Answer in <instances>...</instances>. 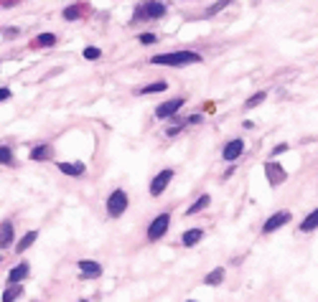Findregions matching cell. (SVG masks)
I'll return each instance as SVG.
<instances>
[{"instance_id": "1", "label": "cell", "mask_w": 318, "mask_h": 302, "mask_svg": "<svg viewBox=\"0 0 318 302\" xmlns=\"http://www.w3.org/2000/svg\"><path fill=\"white\" fill-rule=\"evenodd\" d=\"M196 61H201V56L194 51H173V54L153 56V63H160V66H181V63H196Z\"/></svg>"}, {"instance_id": "2", "label": "cell", "mask_w": 318, "mask_h": 302, "mask_svg": "<svg viewBox=\"0 0 318 302\" xmlns=\"http://www.w3.org/2000/svg\"><path fill=\"white\" fill-rule=\"evenodd\" d=\"M127 208V193L125 190H115L110 193V201H107V213L112 216V219H117V216H122Z\"/></svg>"}, {"instance_id": "3", "label": "cell", "mask_w": 318, "mask_h": 302, "mask_svg": "<svg viewBox=\"0 0 318 302\" xmlns=\"http://www.w3.org/2000/svg\"><path fill=\"white\" fill-rule=\"evenodd\" d=\"M163 13H165L163 3H156V0H153V3H143L133 18H135V20H143V18H160Z\"/></svg>"}, {"instance_id": "4", "label": "cell", "mask_w": 318, "mask_h": 302, "mask_svg": "<svg viewBox=\"0 0 318 302\" xmlns=\"http://www.w3.org/2000/svg\"><path fill=\"white\" fill-rule=\"evenodd\" d=\"M171 178H173V170H160L158 176L153 178V183H151V193H153V196H160V193L165 190V185L171 183Z\"/></svg>"}, {"instance_id": "5", "label": "cell", "mask_w": 318, "mask_h": 302, "mask_svg": "<svg viewBox=\"0 0 318 302\" xmlns=\"http://www.w3.org/2000/svg\"><path fill=\"white\" fill-rule=\"evenodd\" d=\"M165 229H168V213H160L158 219L151 224V229H148V236L156 242V239H160V236L165 234Z\"/></svg>"}, {"instance_id": "6", "label": "cell", "mask_w": 318, "mask_h": 302, "mask_svg": "<svg viewBox=\"0 0 318 302\" xmlns=\"http://www.w3.org/2000/svg\"><path fill=\"white\" fill-rule=\"evenodd\" d=\"M290 221V213L288 211H280V213H275V216H270V219L265 221V234H272L275 229H280V226H285Z\"/></svg>"}, {"instance_id": "7", "label": "cell", "mask_w": 318, "mask_h": 302, "mask_svg": "<svg viewBox=\"0 0 318 302\" xmlns=\"http://www.w3.org/2000/svg\"><path fill=\"white\" fill-rule=\"evenodd\" d=\"M183 107V99H173V102H165V104H160L158 110H156V115L160 117V120H165V117H173L178 110Z\"/></svg>"}, {"instance_id": "8", "label": "cell", "mask_w": 318, "mask_h": 302, "mask_svg": "<svg viewBox=\"0 0 318 302\" xmlns=\"http://www.w3.org/2000/svg\"><path fill=\"white\" fill-rule=\"evenodd\" d=\"M265 173H267V181H270L272 185H280V183L285 181V170H283L280 165H275V163H267V165H265Z\"/></svg>"}, {"instance_id": "9", "label": "cell", "mask_w": 318, "mask_h": 302, "mask_svg": "<svg viewBox=\"0 0 318 302\" xmlns=\"http://www.w3.org/2000/svg\"><path fill=\"white\" fill-rule=\"evenodd\" d=\"M242 150H244V142L242 140H232L227 147H224V160H237L239 155H242Z\"/></svg>"}, {"instance_id": "10", "label": "cell", "mask_w": 318, "mask_h": 302, "mask_svg": "<svg viewBox=\"0 0 318 302\" xmlns=\"http://www.w3.org/2000/svg\"><path fill=\"white\" fill-rule=\"evenodd\" d=\"M79 269L84 272V277H89V279H97L102 274V267L97 262H89V259H81L79 262Z\"/></svg>"}, {"instance_id": "11", "label": "cell", "mask_w": 318, "mask_h": 302, "mask_svg": "<svg viewBox=\"0 0 318 302\" xmlns=\"http://www.w3.org/2000/svg\"><path fill=\"white\" fill-rule=\"evenodd\" d=\"M28 277V264L23 262V264H18L15 269H10V274H8V285H20V279H26Z\"/></svg>"}, {"instance_id": "12", "label": "cell", "mask_w": 318, "mask_h": 302, "mask_svg": "<svg viewBox=\"0 0 318 302\" xmlns=\"http://www.w3.org/2000/svg\"><path fill=\"white\" fill-rule=\"evenodd\" d=\"M13 242V226L10 224H0V249H5Z\"/></svg>"}, {"instance_id": "13", "label": "cell", "mask_w": 318, "mask_h": 302, "mask_svg": "<svg viewBox=\"0 0 318 302\" xmlns=\"http://www.w3.org/2000/svg\"><path fill=\"white\" fill-rule=\"evenodd\" d=\"M201 236H204V231H201V229H191V231H186V234H183V244H186V246H194V244H199V242H201Z\"/></svg>"}, {"instance_id": "14", "label": "cell", "mask_w": 318, "mask_h": 302, "mask_svg": "<svg viewBox=\"0 0 318 302\" xmlns=\"http://www.w3.org/2000/svg\"><path fill=\"white\" fill-rule=\"evenodd\" d=\"M59 170L67 173V176H81V173H84V165H81V163H74V165H69V163H59Z\"/></svg>"}, {"instance_id": "15", "label": "cell", "mask_w": 318, "mask_h": 302, "mask_svg": "<svg viewBox=\"0 0 318 302\" xmlns=\"http://www.w3.org/2000/svg\"><path fill=\"white\" fill-rule=\"evenodd\" d=\"M316 226H318V211H313V213L306 216L303 224H301V229H303V231H316Z\"/></svg>"}, {"instance_id": "16", "label": "cell", "mask_w": 318, "mask_h": 302, "mask_svg": "<svg viewBox=\"0 0 318 302\" xmlns=\"http://www.w3.org/2000/svg\"><path fill=\"white\" fill-rule=\"evenodd\" d=\"M18 295H23V287H20V285H10L5 290V295H3V302H15Z\"/></svg>"}, {"instance_id": "17", "label": "cell", "mask_w": 318, "mask_h": 302, "mask_svg": "<svg viewBox=\"0 0 318 302\" xmlns=\"http://www.w3.org/2000/svg\"><path fill=\"white\" fill-rule=\"evenodd\" d=\"M33 242H36V231H28V234L23 236V239L18 242V254H23V251H26V249L33 244Z\"/></svg>"}, {"instance_id": "18", "label": "cell", "mask_w": 318, "mask_h": 302, "mask_svg": "<svg viewBox=\"0 0 318 302\" xmlns=\"http://www.w3.org/2000/svg\"><path fill=\"white\" fill-rule=\"evenodd\" d=\"M49 155H51V147H49V145H38V147L33 150V153H31V158H33V160H46Z\"/></svg>"}, {"instance_id": "19", "label": "cell", "mask_w": 318, "mask_h": 302, "mask_svg": "<svg viewBox=\"0 0 318 302\" xmlns=\"http://www.w3.org/2000/svg\"><path fill=\"white\" fill-rule=\"evenodd\" d=\"M222 279H224V269L219 267V269H214L211 274H206V279H204V282H206V285H219Z\"/></svg>"}, {"instance_id": "20", "label": "cell", "mask_w": 318, "mask_h": 302, "mask_svg": "<svg viewBox=\"0 0 318 302\" xmlns=\"http://www.w3.org/2000/svg\"><path fill=\"white\" fill-rule=\"evenodd\" d=\"M165 89V84L163 81H156V84H151V86H145V89H140L138 94H158V92H163Z\"/></svg>"}, {"instance_id": "21", "label": "cell", "mask_w": 318, "mask_h": 302, "mask_svg": "<svg viewBox=\"0 0 318 302\" xmlns=\"http://www.w3.org/2000/svg\"><path fill=\"white\" fill-rule=\"evenodd\" d=\"M265 97H267L265 92H257V94H254V97H249V99L244 102V107H247V110H252V107H257L260 102H265Z\"/></svg>"}, {"instance_id": "22", "label": "cell", "mask_w": 318, "mask_h": 302, "mask_svg": "<svg viewBox=\"0 0 318 302\" xmlns=\"http://www.w3.org/2000/svg\"><path fill=\"white\" fill-rule=\"evenodd\" d=\"M206 206H209V196H201L194 206L188 208V213H199V211H201V208H206Z\"/></svg>"}, {"instance_id": "23", "label": "cell", "mask_w": 318, "mask_h": 302, "mask_svg": "<svg viewBox=\"0 0 318 302\" xmlns=\"http://www.w3.org/2000/svg\"><path fill=\"white\" fill-rule=\"evenodd\" d=\"M56 38H54V33H44V36H38L36 38V46H51Z\"/></svg>"}, {"instance_id": "24", "label": "cell", "mask_w": 318, "mask_h": 302, "mask_svg": "<svg viewBox=\"0 0 318 302\" xmlns=\"http://www.w3.org/2000/svg\"><path fill=\"white\" fill-rule=\"evenodd\" d=\"M0 163H3V165H10V163H13V153H10V147H0Z\"/></svg>"}, {"instance_id": "25", "label": "cell", "mask_w": 318, "mask_h": 302, "mask_svg": "<svg viewBox=\"0 0 318 302\" xmlns=\"http://www.w3.org/2000/svg\"><path fill=\"white\" fill-rule=\"evenodd\" d=\"M79 5H72V8H67V10H64V18H67V20H74V18H79Z\"/></svg>"}, {"instance_id": "26", "label": "cell", "mask_w": 318, "mask_h": 302, "mask_svg": "<svg viewBox=\"0 0 318 302\" xmlns=\"http://www.w3.org/2000/svg\"><path fill=\"white\" fill-rule=\"evenodd\" d=\"M229 3H232V0H219V3H214V5L209 8V15H214V13H219V10H222L224 5H229Z\"/></svg>"}, {"instance_id": "27", "label": "cell", "mask_w": 318, "mask_h": 302, "mask_svg": "<svg viewBox=\"0 0 318 302\" xmlns=\"http://www.w3.org/2000/svg\"><path fill=\"white\" fill-rule=\"evenodd\" d=\"M84 59H99V49H94V46L84 49Z\"/></svg>"}, {"instance_id": "28", "label": "cell", "mask_w": 318, "mask_h": 302, "mask_svg": "<svg viewBox=\"0 0 318 302\" xmlns=\"http://www.w3.org/2000/svg\"><path fill=\"white\" fill-rule=\"evenodd\" d=\"M140 41H143V43H156V36H153V33H143Z\"/></svg>"}, {"instance_id": "29", "label": "cell", "mask_w": 318, "mask_h": 302, "mask_svg": "<svg viewBox=\"0 0 318 302\" xmlns=\"http://www.w3.org/2000/svg\"><path fill=\"white\" fill-rule=\"evenodd\" d=\"M285 150H288V145H278V147L272 150V155H280V153H285Z\"/></svg>"}, {"instance_id": "30", "label": "cell", "mask_w": 318, "mask_h": 302, "mask_svg": "<svg viewBox=\"0 0 318 302\" xmlns=\"http://www.w3.org/2000/svg\"><path fill=\"white\" fill-rule=\"evenodd\" d=\"M3 99H10V89H0V102Z\"/></svg>"}, {"instance_id": "31", "label": "cell", "mask_w": 318, "mask_h": 302, "mask_svg": "<svg viewBox=\"0 0 318 302\" xmlns=\"http://www.w3.org/2000/svg\"><path fill=\"white\" fill-rule=\"evenodd\" d=\"M188 302H194V300H188Z\"/></svg>"}]
</instances>
